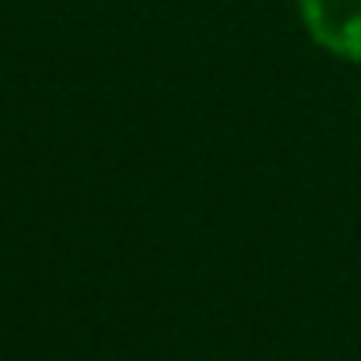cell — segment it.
I'll list each match as a JSON object with an SVG mask.
<instances>
[{
  "mask_svg": "<svg viewBox=\"0 0 361 361\" xmlns=\"http://www.w3.org/2000/svg\"><path fill=\"white\" fill-rule=\"evenodd\" d=\"M299 20L314 47L361 63V0H299Z\"/></svg>",
  "mask_w": 361,
  "mask_h": 361,
  "instance_id": "cell-1",
  "label": "cell"
}]
</instances>
